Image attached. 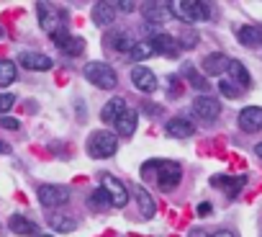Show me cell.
Segmentation results:
<instances>
[{
  "label": "cell",
  "mask_w": 262,
  "mask_h": 237,
  "mask_svg": "<svg viewBox=\"0 0 262 237\" xmlns=\"http://www.w3.org/2000/svg\"><path fill=\"white\" fill-rule=\"evenodd\" d=\"M213 237H234V234H231V232H226V229H221V232H216Z\"/></svg>",
  "instance_id": "74e56055"
},
{
  "label": "cell",
  "mask_w": 262,
  "mask_h": 237,
  "mask_svg": "<svg viewBox=\"0 0 262 237\" xmlns=\"http://www.w3.org/2000/svg\"><path fill=\"white\" fill-rule=\"evenodd\" d=\"M18 62H21V67H26L31 72H47V70H52V60L47 54H39V52H24L18 57Z\"/></svg>",
  "instance_id": "4fadbf2b"
},
{
  "label": "cell",
  "mask_w": 262,
  "mask_h": 237,
  "mask_svg": "<svg viewBox=\"0 0 262 237\" xmlns=\"http://www.w3.org/2000/svg\"><path fill=\"white\" fill-rule=\"evenodd\" d=\"M167 8H170V16L172 18H180L185 24H198V21H206L211 16L208 6L206 3H198V0H172Z\"/></svg>",
  "instance_id": "6da1fadb"
},
{
  "label": "cell",
  "mask_w": 262,
  "mask_h": 237,
  "mask_svg": "<svg viewBox=\"0 0 262 237\" xmlns=\"http://www.w3.org/2000/svg\"><path fill=\"white\" fill-rule=\"evenodd\" d=\"M67 199H70V191H67L64 186H52V183L39 186V201H41V206H47V209H57V206H62Z\"/></svg>",
  "instance_id": "8992f818"
},
{
  "label": "cell",
  "mask_w": 262,
  "mask_h": 237,
  "mask_svg": "<svg viewBox=\"0 0 262 237\" xmlns=\"http://www.w3.org/2000/svg\"><path fill=\"white\" fill-rule=\"evenodd\" d=\"M105 42L116 49V52H131V47H134L137 42L131 39L126 31H111L108 36H105Z\"/></svg>",
  "instance_id": "ffe728a7"
},
{
  "label": "cell",
  "mask_w": 262,
  "mask_h": 237,
  "mask_svg": "<svg viewBox=\"0 0 262 237\" xmlns=\"http://www.w3.org/2000/svg\"><path fill=\"white\" fill-rule=\"evenodd\" d=\"M123 111H126V101H123L121 95H116V98H111V101L103 106V111H100V118H103L105 124H113V122H116V118H118Z\"/></svg>",
  "instance_id": "2e32d148"
},
{
  "label": "cell",
  "mask_w": 262,
  "mask_h": 237,
  "mask_svg": "<svg viewBox=\"0 0 262 237\" xmlns=\"http://www.w3.org/2000/svg\"><path fill=\"white\" fill-rule=\"evenodd\" d=\"M0 127L8 129V132H16L21 127V122H18V118H13V116H0Z\"/></svg>",
  "instance_id": "d6a6232c"
},
{
  "label": "cell",
  "mask_w": 262,
  "mask_h": 237,
  "mask_svg": "<svg viewBox=\"0 0 262 237\" xmlns=\"http://www.w3.org/2000/svg\"><path fill=\"white\" fill-rule=\"evenodd\" d=\"M131 60L134 62H142V60H147V57H152L155 52H152V47H149V42H137L134 47H131Z\"/></svg>",
  "instance_id": "83f0119b"
},
{
  "label": "cell",
  "mask_w": 262,
  "mask_h": 237,
  "mask_svg": "<svg viewBox=\"0 0 262 237\" xmlns=\"http://www.w3.org/2000/svg\"><path fill=\"white\" fill-rule=\"evenodd\" d=\"M219 90H221L226 98H239V93H242L239 88H234L231 80H221V83H219Z\"/></svg>",
  "instance_id": "4dcf8cb0"
},
{
  "label": "cell",
  "mask_w": 262,
  "mask_h": 237,
  "mask_svg": "<svg viewBox=\"0 0 262 237\" xmlns=\"http://www.w3.org/2000/svg\"><path fill=\"white\" fill-rule=\"evenodd\" d=\"M165 132L170 134V137H175V140H188V137H193L195 134V127L188 122V118H170V122L165 124Z\"/></svg>",
  "instance_id": "5bb4252c"
},
{
  "label": "cell",
  "mask_w": 262,
  "mask_h": 237,
  "mask_svg": "<svg viewBox=\"0 0 262 237\" xmlns=\"http://www.w3.org/2000/svg\"><path fill=\"white\" fill-rule=\"evenodd\" d=\"M0 36H3V29H0Z\"/></svg>",
  "instance_id": "b9f144b4"
},
{
  "label": "cell",
  "mask_w": 262,
  "mask_h": 237,
  "mask_svg": "<svg viewBox=\"0 0 262 237\" xmlns=\"http://www.w3.org/2000/svg\"><path fill=\"white\" fill-rule=\"evenodd\" d=\"M226 72L231 75V80H234L236 85H242V88H249V85H252V77H249L247 67H244L239 60H229V67H226Z\"/></svg>",
  "instance_id": "d6986e66"
},
{
  "label": "cell",
  "mask_w": 262,
  "mask_h": 237,
  "mask_svg": "<svg viewBox=\"0 0 262 237\" xmlns=\"http://www.w3.org/2000/svg\"><path fill=\"white\" fill-rule=\"evenodd\" d=\"M93 21L98 26H111L116 21V8L113 3H95L93 6Z\"/></svg>",
  "instance_id": "e0dca14e"
},
{
  "label": "cell",
  "mask_w": 262,
  "mask_h": 237,
  "mask_svg": "<svg viewBox=\"0 0 262 237\" xmlns=\"http://www.w3.org/2000/svg\"><path fill=\"white\" fill-rule=\"evenodd\" d=\"M39 237H52V234H39Z\"/></svg>",
  "instance_id": "60d3db41"
},
{
  "label": "cell",
  "mask_w": 262,
  "mask_h": 237,
  "mask_svg": "<svg viewBox=\"0 0 262 237\" xmlns=\"http://www.w3.org/2000/svg\"><path fill=\"white\" fill-rule=\"evenodd\" d=\"M193 113L198 118H203V122H213V118H219V113H221V106L211 95H198L193 101Z\"/></svg>",
  "instance_id": "ba28073f"
},
{
  "label": "cell",
  "mask_w": 262,
  "mask_h": 237,
  "mask_svg": "<svg viewBox=\"0 0 262 237\" xmlns=\"http://www.w3.org/2000/svg\"><path fill=\"white\" fill-rule=\"evenodd\" d=\"M85 77L95 85V88H103V90H113L116 85H118V75H116V70L111 67V65H105V62H90V65H85Z\"/></svg>",
  "instance_id": "3957f363"
},
{
  "label": "cell",
  "mask_w": 262,
  "mask_h": 237,
  "mask_svg": "<svg viewBox=\"0 0 262 237\" xmlns=\"http://www.w3.org/2000/svg\"><path fill=\"white\" fill-rule=\"evenodd\" d=\"M39 21H41V29L49 34V36H54L57 31H62L64 29V24H62V16H59V11L57 8H52V6H47V3H39Z\"/></svg>",
  "instance_id": "52a82bcc"
},
{
  "label": "cell",
  "mask_w": 262,
  "mask_h": 237,
  "mask_svg": "<svg viewBox=\"0 0 262 237\" xmlns=\"http://www.w3.org/2000/svg\"><path fill=\"white\" fill-rule=\"evenodd\" d=\"M188 237H211V234H208L206 229H190V234H188Z\"/></svg>",
  "instance_id": "8d00e7d4"
},
{
  "label": "cell",
  "mask_w": 262,
  "mask_h": 237,
  "mask_svg": "<svg viewBox=\"0 0 262 237\" xmlns=\"http://www.w3.org/2000/svg\"><path fill=\"white\" fill-rule=\"evenodd\" d=\"M100 188L108 193V199H111V206H116V209H123L126 204H128V188L116 178V175H111V173H103L100 175Z\"/></svg>",
  "instance_id": "5b68a950"
},
{
  "label": "cell",
  "mask_w": 262,
  "mask_h": 237,
  "mask_svg": "<svg viewBox=\"0 0 262 237\" xmlns=\"http://www.w3.org/2000/svg\"><path fill=\"white\" fill-rule=\"evenodd\" d=\"M134 188V196H137V204H139V209H142V214L149 219V216H155V209H157V204H155V199L149 196V191L147 188H142V186H131Z\"/></svg>",
  "instance_id": "ac0fdd59"
},
{
  "label": "cell",
  "mask_w": 262,
  "mask_h": 237,
  "mask_svg": "<svg viewBox=\"0 0 262 237\" xmlns=\"http://www.w3.org/2000/svg\"><path fill=\"white\" fill-rule=\"evenodd\" d=\"M85 147H88V155H90L93 160H103V157L116 155V150H118V137H116L113 132H108V129H98V132L90 134V140H88Z\"/></svg>",
  "instance_id": "7a4b0ae2"
},
{
  "label": "cell",
  "mask_w": 262,
  "mask_h": 237,
  "mask_svg": "<svg viewBox=\"0 0 262 237\" xmlns=\"http://www.w3.org/2000/svg\"><path fill=\"white\" fill-rule=\"evenodd\" d=\"M236 36L244 47H259L262 44V29L259 26H242L236 31Z\"/></svg>",
  "instance_id": "7402d4cb"
},
{
  "label": "cell",
  "mask_w": 262,
  "mask_h": 237,
  "mask_svg": "<svg viewBox=\"0 0 262 237\" xmlns=\"http://www.w3.org/2000/svg\"><path fill=\"white\" fill-rule=\"evenodd\" d=\"M201 67H203L206 75H221V72H226V67H229V57L221 54V52H213V54H208V57L203 60Z\"/></svg>",
  "instance_id": "9a60e30c"
},
{
  "label": "cell",
  "mask_w": 262,
  "mask_h": 237,
  "mask_svg": "<svg viewBox=\"0 0 262 237\" xmlns=\"http://www.w3.org/2000/svg\"><path fill=\"white\" fill-rule=\"evenodd\" d=\"M137 124H139V113L134 111V108H128L126 106V111L113 122V127H116V137H131L137 132Z\"/></svg>",
  "instance_id": "30bf717a"
},
{
  "label": "cell",
  "mask_w": 262,
  "mask_h": 237,
  "mask_svg": "<svg viewBox=\"0 0 262 237\" xmlns=\"http://www.w3.org/2000/svg\"><path fill=\"white\" fill-rule=\"evenodd\" d=\"M16 75H18L16 62H11V60H0V88L11 85V83L16 80Z\"/></svg>",
  "instance_id": "4316f807"
},
{
  "label": "cell",
  "mask_w": 262,
  "mask_h": 237,
  "mask_svg": "<svg viewBox=\"0 0 262 237\" xmlns=\"http://www.w3.org/2000/svg\"><path fill=\"white\" fill-rule=\"evenodd\" d=\"M239 127L244 132H259L262 129V108L259 106H247L239 113Z\"/></svg>",
  "instance_id": "7c38bea8"
},
{
  "label": "cell",
  "mask_w": 262,
  "mask_h": 237,
  "mask_svg": "<svg viewBox=\"0 0 262 237\" xmlns=\"http://www.w3.org/2000/svg\"><path fill=\"white\" fill-rule=\"evenodd\" d=\"M108 204H111L108 193H105L103 188H95L93 196H90V206H93V209H103V206H108Z\"/></svg>",
  "instance_id": "f546056e"
},
{
  "label": "cell",
  "mask_w": 262,
  "mask_h": 237,
  "mask_svg": "<svg viewBox=\"0 0 262 237\" xmlns=\"http://www.w3.org/2000/svg\"><path fill=\"white\" fill-rule=\"evenodd\" d=\"M149 47H152L155 54H167V57H175L180 52V44L170 34H155V36H149Z\"/></svg>",
  "instance_id": "8fae6325"
},
{
  "label": "cell",
  "mask_w": 262,
  "mask_h": 237,
  "mask_svg": "<svg viewBox=\"0 0 262 237\" xmlns=\"http://www.w3.org/2000/svg\"><path fill=\"white\" fill-rule=\"evenodd\" d=\"M131 83H134L137 90H142V93H155L157 90V77L144 65H137L134 70H131Z\"/></svg>",
  "instance_id": "9c48e42d"
},
{
  "label": "cell",
  "mask_w": 262,
  "mask_h": 237,
  "mask_svg": "<svg viewBox=\"0 0 262 237\" xmlns=\"http://www.w3.org/2000/svg\"><path fill=\"white\" fill-rule=\"evenodd\" d=\"M59 49H62L67 57H77V54L85 52V39H82V36H67V39L59 44Z\"/></svg>",
  "instance_id": "cb8c5ba5"
},
{
  "label": "cell",
  "mask_w": 262,
  "mask_h": 237,
  "mask_svg": "<svg viewBox=\"0 0 262 237\" xmlns=\"http://www.w3.org/2000/svg\"><path fill=\"white\" fill-rule=\"evenodd\" d=\"M144 18L152 24H162L165 18H172V16H170V8L165 3H149V6H144Z\"/></svg>",
  "instance_id": "603a6c76"
},
{
  "label": "cell",
  "mask_w": 262,
  "mask_h": 237,
  "mask_svg": "<svg viewBox=\"0 0 262 237\" xmlns=\"http://www.w3.org/2000/svg\"><path fill=\"white\" fill-rule=\"evenodd\" d=\"M185 77L190 80V85H193L195 90H206V93H208V88H211V85H208V80H206L203 75H198V72H195L190 65L185 67Z\"/></svg>",
  "instance_id": "f1b7e54d"
},
{
  "label": "cell",
  "mask_w": 262,
  "mask_h": 237,
  "mask_svg": "<svg viewBox=\"0 0 262 237\" xmlns=\"http://www.w3.org/2000/svg\"><path fill=\"white\" fill-rule=\"evenodd\" d=\"M208 214H211V204H208V201L198 204V216H208Z\"/></svg>",
  "instance_id": "e575fe53"
},
{
  "label": "cell",
  "mask_w": 262,
  "mask_h": 237,
  "mask_svg": "<svg viewBox=\"0 0 262 237\" xmlns=\"http://www.w3.org/2000/svg\"><path fill=\"white\" fill-rule=\"evenodd\" d=\"M254 152H257V157H262V142H259V145L254 147Z\"/></svg>",
  "instance_id": "ab89813d"
},
{
  "label": "cell",
  "mask_w": 262,
  "mask_h": 237,
  "mask_svg": "<svg viewBox=\"0 0 262 237\" xmlns=\"http://www.w3.org/2000/svg\"><path fill=\"white\" fill-rule=\"evenodd\" d=\"M113 8H116V11H123V13H131V11H134V6H131V3H116Z\"/></svg>",
  "instance_id": "d590c367"
},
{
  "label": "cell",
  "mask_w": 262,
  "mask_h": 237,
  "mask_svg": "<svg viewBox=\"0 0 262 237\" xmlns=\"http://www.w3.org/2000/svg\"><path fill=\"white\" fill-rule=\"evenodd\" d=\"M0 152H3V155H8V152H11V147H8L6 142H0Z\"/></svg>",
  "instance_id": "f35d334b"
},
{
  "label": "cell",
  "mask_w": 262,
  "mask_h": 237,
  "mask_svg": "<svg viewBox=\"0 0 262 237\" xmlns=\"http://www.w3.org/2000/svg\"><path fill=\"white\" fill-rule=\"evenodd\" d=\"M16 106V95L13 93H0V113H6Z\"/></svg>",
  "instance_id": "1f68e13d"
},
{
  "label": "cell",
  "mask_w": 262,
  "mask_h": 237,
  "mask_svg": "<svg viewBox=\"0 0 262 237\" xmlns=\"http://www.w3.org/2000/svg\"><path fill=\"white\" fill-rule=\"evenodd\" d=\"M195 42H198V36H195L193 31H188V34H183V44H180V47L190 49V47H195Z\"/></svg>",
  "instance_id": "836d02e7"
},
{
  "label": "cell",
  "mask_w": 262,
  "mask_h": 237,
  "mask_svg": "<svg viewBox=\"0 0 262 237\" xmlns=\"http://www.w3.org/2000/svg\"><path fill=\"white\" fill-rule=\"evenodd\" d=\"M155 170H157V183L162 191H172L183 178V170L175 160H155Z\"/></svg>",
  "instance_id": "277c9868"
},
{
  "label": "cell",
  "mask_w": 262,
  "mask_h": 237,
  "mask_svg": "<svg viewBox=\"0 0 262 237\" xmlns=\"http://www.w3.org/2000/svg\"><path fill=\"white\" fill-rule=\"evenodd\" d=\"M8 227H11V232H16V234H21V237H26V234H34V232H36V224H34L31 219L21 216V214H13V216L8 219Z\"/></svg>",
  "instance_id": "44dd1931"
},
{
  "label": "cell",
  "mask_w": 262,
  "mask_h": 237,
  "mask_svg": "<svg viewBox=\"0 0 262 237\" xmlns=\"http://www.w3.org/2000/svg\"><path fill=\"white\" fill-rule=\"evenodd\" d=\"M211 183H213V186H226V191L234 196V193L242 191V186L247 183V178H244V175H239V178H224V175H216V178H211Z\"/></svg>",
  "instance_id": "484cf974"
},
{
  "label": "cell",
  "mask_w": 262,
  "mask_h": 237,
  "mask_svg": "<svg viewBox=\"0 0 262 237\" xmlns=\"http://www.w3.org/2000/svg\"><path fill=\"white\" fill-rule=\"evenodd\" d=\"M49 227L57 229V232H72V229H77V222L72 216H67V214H52L49 216Z\"/></svg>",
  "instance_id": "d4e9b609"
}]
</instances>
